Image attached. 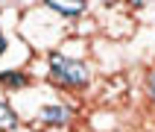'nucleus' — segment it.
Instances as JSON below:
<instances>
[{"label": "nucleus", "instance_id": "1", "mask_svg": "<svg viewBox=\"0 0 155 132\" xmlns=\"http://www.w3.org/2000/svg\"><path fill=\"white\" fill-rule=\"evenodd\" d=\"M50 68H53V76L59 79V82H64V85L82 88V85L88 82L85 65H82V62L68 59V56H61V53H53V56H50Z\"/></svg>", "mask_w": 155, "mask_h": 132}, {"label": "nucleus", "instance_id": "2", "mask_svg": "<svg viewBox=\"0 0 155 132\" xmlns=\"http://www.w3.org/2000/svg\"><path fill=\"white\" fill-rule=\"evenodd\" d=\"M44 6H50L53 12H59V15H68V18L82 15V12H85V3H64V0H47Z\"/></svg>", "mask_w": 155, "mask_h": 132}, {"label": "nucleus", "instance_id": "3", "mask_svg": "<svg viewBox=\"0 0 155 132\" xmlns=\"http://www.w3.org/2000/svg\"><path fill=\"white\" fill-rule=\"evenodd\" d=\"M41 120H44V123H50V126H59V123L68 120V112H64L61 106H44Z\"/></svg>", "mask_w": 155, "mask_h": 132}, {"label": "nucleus", "instance_id": "4", "mask_svg": "<svg viewBox=\"0 0 155 132\" xmlns=\"http://www.w3.org/2000/svg\"><path fill=\"white\" fill-rule=\"evenodd\" d=\"M12 126H18V114L9 109V103L0 100V129H12Z\"/></svg>", "mask_w": 155, "mask_h": 132}, {"label": "nucleus", "instance_id": "5", "mask_svg": "<svg viewBox=\"0 0 155 132\" xmlns=\"http://www.w3.org/2000/svg\"><path fill=\"white\" fill-rule=\"evenodd\" d=\"M0 82L9 85V88H24L26 85V76L18 73V70H3V73H0Z\"/></svg>", "mask_w": 155, "mask_h": 132}, {"label": "nucleus", "instance_id": "6", "mask_svg": "<svg viewBox=\"0 0 155 132\" xmlns=\"http://www.w3.org/2000/svg\"><path fill=\"white\" fill-rule=\"evenodd\" d=\"M147 88H149V97H152V100H155V73H152V76H149V85H147Z\"/></svg>", "mask_w": 155, "mask_h": 132}, {"label": "nucleus", "instance_id": "7", "mask_svg": "<svg viewBox=\"0 0 155 132\" xmlns=\"http://www.w3.org/2000/svg\"><path fill=\"white\" fill-rule=\"evenodd\" d=\"M6 50V38H3V32H0V53Z\"/></svg>", "mask_w": 155, "mask_h": 132}]
</instances>
